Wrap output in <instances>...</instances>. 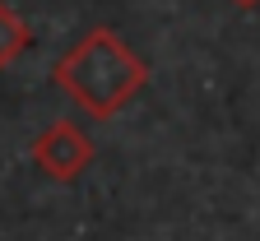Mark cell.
<instances>
[{"label": "cell", "mask_w": 260, "mask_h": 241, "mask_svg": "<svg viewBox=\"0 0 260 241\" xmlns=\"http://www.w3.org/2000/svg\"><path fill=\"white\" fill-rule=\"evenodd\" d=\"M51 84L70 102H79L88 116L112 121L149 84V65L140 60V51L130 47L121 32L93 28V32H84V38L56 60Z\"/></svg>", "instance_id": "6da1fadb"}, {"label": "cell", "mask_w": 260, "mask_h": 241, "mask_svg": "<svg viewBox=\"0 0 260 241\" xmlns=\"http://www.w3.org/2000/svg\"><path fill=\"white\" fill-rule=\"evenodd\" d=\"M237 5H246V10H251V5H260V0H237Z\"/></svg>", "instance_id": "277c9868"}, {"label": "cell", "mask_w": 260, "mask_h": 241, "mask_svg": "<svg viewBox=\"0 0 260 241\" xmlns=\"http://www.w3.org/2000/svg\"><path fill=\"white\" fill-rule=\"evenodd\" d=\"M28 47H32V32H28L23 14L0 0V70H10V65H14Z\"/></svg>", "instance_id": "3957f363"}, {"label": "cell", "mask_w": 260, "mask_h": 241, "mask_svg": "<svg viewBox=\"0 0 260 241\" xmlns=\"http://www.w3.org/2000/svg\"><path fill=\"white\" fill-rule=\"evenodd\" d=\"M32 162H38V171H47L51 181H79L84 171L93 167V140L75 125V121H51L38 140H32Z\"/></svg>", "instance_id": "7a4b0ae2"}]
</instances>
